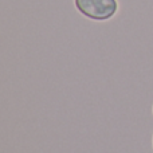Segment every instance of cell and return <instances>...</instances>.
Returning a JSON list of instances; mask_svg holds the SVG:
<instances>
[{"label":"cell","instance_id":"6da1fadb","mask_svg":"<svg viewBox=\"0 0 153 153\" xmlns=\"http://www.w3.org/2000/svg\"><path fill=\"white\" fill-rule=\"evenodd\" d=\"M74 4L83 16L97 22L109 20L118 11L117 0H74Z\"/></svg>","mask_w":153,"mask_h":153}]
</instances>
